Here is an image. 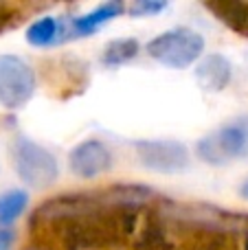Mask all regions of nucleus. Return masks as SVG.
<instances>
[{"label": "nucleus", "instance_id": "f03ea898", "mask_svg": "<svg viewBox=\"0 0 248 250\" xmlns=\"http://www.w3.org/2000/svg\"><path fill=\"white\" fill-rule=\"evenodd\" d=\"M198 154L211 165H227L237 158H248V117L222 125L198 143Z\"/></svg>", "mask_w": 248, "mask_h": 250}, {"label": "nucleus", "instance_id": "9d476101", "mask_svg": "<svg viewBox=\"0 0 248 250\" xmlns=\"http://www.w3.org/2000/svg\"><path fill=\"white\" fill-rule=\"evenodd\" d=\"M26 204H29V195L24 191H7L0 195V226L16 222L24 213Z\"/></svg>", "mask_w": 248, "mask_h": 250}, {"label": "nucleus", "instance_id": "ddd939ff", "mask_svg": "<svg viewBox=\"0 0 248 250\" xmlns=\"http://www.w3.org/2000/svg\"><path fill=\"white\" fill-rule=\"evenodd\" d=\"M165 4H158V2H136L134 7L130 9L132 16H145V13H154V11H161Z\"/></svg>", "mask_w": 248, "mask_h": 250}, {"label": "nucleus", "instance_id": "6e6552de", "mask_svg": "<svg viewBox=\"0 0 248 250\" xmlns=\"http://www.w3.org/2000/svg\"><path fill=\"white\" fill-rule=\"evenodd\" d=\"M121 4L119 2H108V4H101L97 11H92V13H86V16H82V18H77V20L73 22L75 24V29H77V33H82V35H88V33H92L95 29H99L103 22H108V20H112L117 13H121Z\"/></svg>", "mask_w": 248, "mask_h": 250}, {"label": "nucleus", "instance_id": "9b49d317", "mask_svg": "<svg viewBox=\"0 0 248 250\" xmlns=\"http://www.w3.org/2000/svg\"><path fill=\"white\" fill-rule=\"evenodd\" d=\"M136 53H139V42H136V40H132V38L112 40V42L105 46L103 62L110 66H119V64L130 62L132 57H136Z\"/></svg>", "mask_w": 248, "mask_h": 250}, {"label": "nucleus", "instance_id": "2eb2a0df", "mask_svg": "<svg viewBox=\"0 0 248 250\" xmlns=\"http://www.w3.org/2000/svg\"><path fill=\"white\" fill-rule=\"evenodd\" d=\"M242 193H244V198H248V180L244 182V187H242Z\"/></svg>", "mask_w": 248, "mask_h": 250}, {"label": "nucleus", "instance_id": "423d86ee", "mask_svg": "<svg viewBox=\"0 0 248 250\" xmlns=\"http://www.w3.org/2000/svg\"><path fill=\"white\" fill-rule=\"evenodd\" d=\"M70 171L79 178H97L108 171L112 165V154L101 141H83L68 156Z\"/></svg>", "mask_w": 248, "mask_h": 250}, {"label": "nucleus", "instance_id": "1a4fd4ad", "mask_svg": "<svg viewBox=\"0 0 248 250\" xmlns=\"http://www.w3.org/2000/svg\"><path fill=\"white\" fill-rule=\"evenodd\" d=\"M60 33H62L60 20L46 16V18H40L38 22H33V24L29 26L26 40H29V44H33V46H46V44L55 42Z\"/></svg>", "mask_w": 248, "mask_h": 250}, {"label": "nucleus", "instance_id": "20e7f679", "mask_svg": "<svg viewBox=\"0 0 248 250\" xmlns=\"http://www.w3.org/2000/svg\"><path fill=\"white\" fill-rule=\"evenodd\" d=\"M35 90L33 68L16 55H0V104L20 108Z\"/></svg>", "mask_w": 248, "mask_h": 250}, {"label": "nucleus", "instance_id": "f8f14e48", "mask_svg": "<svg viewBox=\"0 0 248 250\" xmlns=\"http://www.w3.org/2000/svg\"><path fill=\"white\" fill-rule=\"evenodd\" d=\"M211 9L218 11L233 29L248 33V4H211Z\"/></svg>", "mask_w": 248, "mask_h": 250}, {"label": "nucleus", "instance_id": "7ed1b4c3", "mask_svg": "<svg viewBox=\"0 0 248 250\" xmlns=\"http://www.w3.org/2000/svg\"><path fill=\"white\" fill-rule=\"evenodd\" d=\"M11 160L18 176L29 187H48L57 180V160L42 145L29 138H16L11 145Z\"/></svg>", "mask_w": 248, "mask_h": 250}, {"label": "nucleus", "instance_id": "f257e3e1", "mask_svg": "<svg viewBox=\"0 0 248 250\" xmlns=\"http://www.w3.org/2000/svg\"><path fill=\"white\" fill-rule=\"evenodd\" d=\"M205 51V40L198 31H191L187 26H178L167 33L154 38L147 44V53L156 62L171 68H185L193 64Z\"/></svg>", "mask_w": 248, "mask_h": 250}, {"label": "nucleus", "instance_id": "0eeeda50", "mask_svg": "<svg viewBox=\"0 0 248 250\" xmlns=\"http://www.w3.org/2000/svg\"><path fill=\"white\" fill-rule=\"evenodd\" d=\"M196 79L205 90H222L231 82V64L222 55H209L198 64Z\"/></svg>", "mask_w": 248, "mask_h": 250}, {"label": "nucleus", "instance_id": "4468645a", "mask_svg": "<svg viewBox=\"0 0 248 250\" xmlns=\"http://www.w3.org/2000/svg\"><path fill=\"white\" fill-rule=\"evenodd\" d=\"M13 246V230L7 226H0V250H11Z\"/></svg>", "mask_w": 248, "mask_h": 250}, {"label": "nucleus", "instance_id": "39448f33", "mask_svg": "<svg viewBox=\"0 0 248 250\" xmlns=\"http://www.w3.org/2000/svg\"><path fill=\"white\" fill-rule=\"evenodd\" d=\"M136 154L145 167L161 173L183 171L189 163L187 147L178 141H141L136 143Z\"/></svg>", "mask_w": 248, "mask_h": 250}]
</instances>
